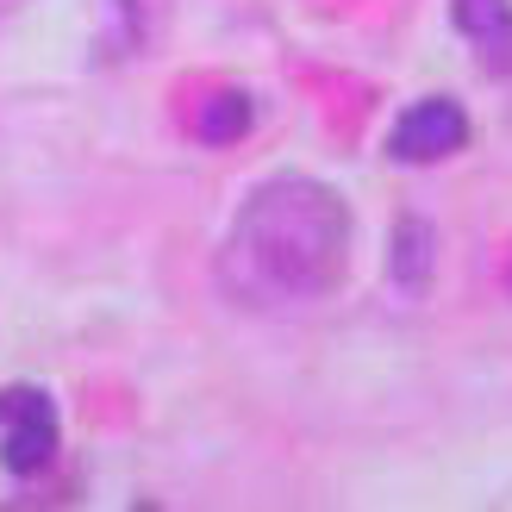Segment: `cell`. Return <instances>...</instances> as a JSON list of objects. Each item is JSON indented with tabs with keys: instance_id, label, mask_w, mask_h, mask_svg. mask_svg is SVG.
Wrapping results in <instances>:
<instances>
[{
	"instance_id": "1",
	"label": "cell",
	"mask_w": 512,
	"mask_h": 512,
	"mask_svg": "<svg viewBox=\"0 0 512 512\" xmlns=\"http://www.w3.org/2000/svg\"><path fill=\"white\" fill-rule=\"evenodd\" d=\"M350 256V207L325 182H263L219 250L225 294L244 306H294L319 300L344 275Z\"/></svg>"
},
{
	"instance_id": "3",
	"label": "cell",
	"mask_w": 512,
	"mask_h": 512,
	"mask_svg": "<svg viewBox=\"0 0 512 512\" xmlns=\"http://www.w3.org/2000/svg\"><path fill=\"white\" fill-rule=\"evenodd\" d=\"M463 144H469V113L456 107V100H419L388 132V157L394 163H438Z\"/></svg>"
},
{
	"instance_id": "2",
	"label": "cell",
	"mask_w": 512,
	"mask_h": 512,
	"mask_svg": "<svg viewBox=\"0 0 512 512\" xmlns=\"http://www.w3.org/2000/svg\"><path fill=\"white\" fill-rule=\"evenodd\" d=\"M0 463L13 475H38L50 469V456H57V406H50L44 388H7L0 394Z\"/></svg>"
},
{
	"instance_id": "4",
	"label": "cell",
	"mask_w": 512,
	"mask_h": 512,
	"mask_svg": "<svg viewBox=\"0 0 512 512\" xmlns=\"http://www.w3.org/2000/svg\"><path fill=\"white\" fill-rule=\"evenodd\" d=\"M456 25L494 63H512V0H456Z\"/></svg>"
},
{
	"instance_id": "6",
	"label": "cell",
	"mask_w": 512,
	"mask_h": 512,
	"mask_svg": "<svg viewBox=\"0 0 512 512\" xmlns=\"http://www.w3.org/2000/svg\"><path fill=\"white\" fill-rule=\"evenodd\" d=\"M425 263H431V232H425V219H400V232H394V275L425 281Z\"/></svg>"
},
{
	"instance_id": "5",
	"label": "cell",
	"mask_w": 512,
	"mask_h": 512,
	"mask_svg": "<svg viewBox=\"0 0 512 512\" xmlns=\"http://www.w3.org/2000/svg\"><path fill=\"white\" fill-rule=\"evenodd\" d=\"M256 125V107H250V94H213L207 107H200V138L207 144H232V138H244Z\"/></svg>"
}]
</instances>
